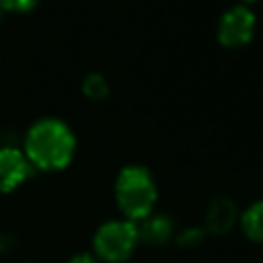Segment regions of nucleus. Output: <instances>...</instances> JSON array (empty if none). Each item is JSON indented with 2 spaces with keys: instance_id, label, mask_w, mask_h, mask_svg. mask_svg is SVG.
I'll list each match as a JSON object with an SVG mask.
<instances>
[{
  "instance_id": "nucleus-11",
  "label": "nucleus",
  "mask_w": 263,
  "mask_h": 263,
  "mask_svg": "<svg viewBox=\"0 0 263 263\" xmlns=\"http://www.w3.org/2000/svg\"><path fill=\"white\" fill-rule=\"evenodd\" d=\"M68 263H97V261H95L90 255H84V253H82V255H76V257H72Z\"/></svg>"
},
{
  "instance_id": "nucleus-6",
  "label": "nucleus",
  "mask_w": 263,
  "mask_h": 263,
  "mask_svg": "<svg viewBox=\"0 0 263 263\" xmlns=\"http://www.w3.org/2000/svg\"><path fill=\"white\" fill-rule=\"evenodd\" d=\"M242 232L257 242H263V201H257L247 208V212L240 218Z\"/></svg>"
},
{
  "instance_id": "nucleus-5",
  "label": "nucleus",
  "mask_w": 263,
  "mask_h": 263,
  "mask_svg": "<svg viewBox=\"0 0 263 263\" xmlns=\"http://www.w3.org/2000/svg\"><path fill=\"white\" fill-rule=\"evenodd\" d=\"M31 175V162L25 152L4 146L0 148V193L14 191Z\"/></svg>"
},
{
  "instance_id": "nucleus-3",
  "label": "nucleus",
  "mask_w": 263,
  "mask_h": 263,
  "mask_svg": "<svg viewBox=\"0 0 263 263\" xmlns=\"http://www.w3.org/2000/svg\"><path fill=\"white\" fill-rule=\"evenodd\" d=\"M138 226L129 220H111L99 226L92 238L95 253L107 263L125 261L138 242Z\"/></svg>"
},
{
  "instance_id": "nucleus-12",
  "label": "nucleus",
  "mask_w": 263,
  "mask_h": 263,
  "mask_svg": "<svg viewBox=\"0 0 263 263\" xmlns=\"http://www.w3.org/2000/svg\"><path fill=\"white\" fill-rule=\"evenodd\" d=\"M247 2H253V0H247Z\"/></svg>"
},
{
  "instance_id": "nucleus-13",
  "label": "nucleus",
  "mask_w": 263,
  "mask_h": 263,
  "mask_svg": "<svg viewBox=\"0 0 263 263\" xmlns=\"http://www.w3.org/2000/svg\"><path fill=\"white\" fill-rule=\"evenodd\" d=\"M0 12H2V8H0Z\"/></svg>"
},
{
  "instance_id": "nucleus-1",
  "label": "nucleus",
  "mask_w": 263,
  "mask_h": 263,
  "mask_svg": "<svg viewBox=\"0 0 263 263\" xmlns=\"http://www.w3.org/2000/svg\"><path fill=\"white\" fill-rule=\"evenodd\" d=\"M76 150L72 129L53 117L35 121L25 136V156L31 166L41 171H60L68 166Z\"/></svg>"
},
{
  "instance_id": "nucleus-7",
  "label": "nucleus",
  "mask_w": 263,
  "mask_h": 263,
  "mask_svg": "<svg viewBox=\"0 0 263 263\" xmlns=\"http://www.w3.org/2000/svg\"><path fill=\"white\" fill-rule=\"evenodd\" d=\"M140 222H142V228H138V238H144L150 242H162L171 234V224L162 216H154V218L148 216Z\"/></svg>"
},
{
  "instance_id": "nucleus-8",
  "label": "nucleus",
  "mask_w": 263,
  "mask_h": 263,
  "mask_svg": "<svg viewBox=\"0 0 263 263\" xmlns=\"http://www.w3.org/2000/svg\"><path fill=\"white\" fill-rule=\"evenodd\" d=\"M232 222H234V208H232V203L226 201V199H218L212 205L210 214H208L210 228L214 232H224V230H228L232 226Z\"/></svg>"
},
{
  "instance_id": "nucleus-9",
  "label": "nucleus",
  "mask_w": 263,
  "mask_h": 263,
  "mask_svg": "<svg viewBox=\"0 0 263 263\" xmlns=\"http://www.w3.org/2000/svg\"><path fill=\"white\" fill-rule=\"evenodd\" d=\"M82 90H84V95H86L88 99L99 101V99H105V97H107L109 84H107V80H105L101 74H88V76L84 78Z\"/></svg>"
},
{
  "instance_id": "nucleus-4",
  "label": "nucleus",
  "mask_w": 263,
  "mask_h": 263,
  "mask_svg": "<svg viewBox=\"0 0 263 263\" xmlns=\"http://www.w3.org/2000/svg\"><path fill=\"white\" fill-rule=\"evenodd\" d=\"M255 14L247 6H232L218 23V41L226 47H242L255 35Z\"/></svg>"
},
{
  "instance_id": "nucleus-10",
  "label": "nucleus",
  "mask_w": 263,
  "mask_h": 263,
  "mask_svg": "<svg viewBox=\"0 0 263 263\" xmlns=\"http://www.w3.org/2000/svg\"><path fill=\"white\" fill-rule=\"evenodd\" d=\"M39 0H0V8L8 12H29L37 6Z\"/></svg>"
},
{
  "instance_id": "nucleus-2",
  "label": "nucleus",
  "mask_w": 263,
  "mask_h": 263,
  "mask_svg": "<svg viewBox=\"0 0 263 263\" xmlns=\"http://www.w3.org/2000/svg\"><path fill=\"white\" fill-rule=\"evenodd\" d=\"M115 199L129 222H140L152 214L156 203V183L146 166H123L115 181Z\"/></svg>"
}]
</instances>
